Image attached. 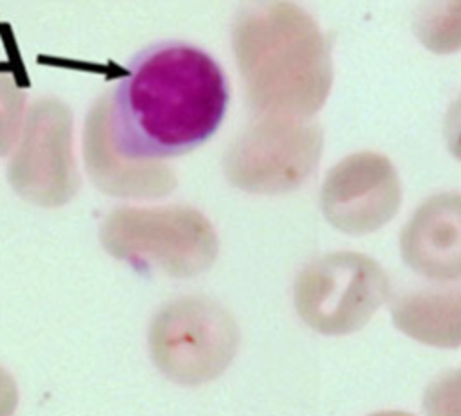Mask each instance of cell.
Returning a JSON list of instances; mask_svg holds the SVG:
<instances>
[{
	"mask_svg": "<svg viewBox=\"0 0 461 416\" xmlns=\"http://www.w3.org/2000/svg\"><path fill=\"white\" fill-rule=\"evenodd\" d=\"M229 106L220 65L184 41L139 50L108 95L110 139L124 158H160L207 142Z\"/></svg>",
	"mask_w": 461,
	"mask_h": 416,
	"instance_id": "6da1fadb",
	"label": "cell"
},
{
	"mask_svg": "<svg viewBox=\"0 0 461 416\" xmlns=\"http://www.w3.org/2000/svg\"><path fill=\"white\" fill-rule=\"evenodd\" d=\"M232 47L258 115L310 119L326 103L333 81L330 43L304 9L288 2L245 7Z\"/></svg>",
	"mask_w": 461,
	"mask_h": 416,
	"instance_id": "7a4b0ae2",
	"label": "cell"
},
{
	"mask_svg": "<svg viewBox=\"0 0 461 416\" xmlns=\"http://www.w3.org/2000/svg\"><path fill=\"white\" fill-rule=\"evenodd\" d=\"M101 241L112 256L173 277L207 270L218 254L212 225L191 207H121L104 220Z\"/></svg>",
	"mask_w": 461,
	"mask_h": 416,
	"instance_id": "3957f363",
	"label": "cell"
},
{
	"mask_svg": "<svg viewBox=\"0 0 461 416\" xmlns=\"http://www.w3.org/2000/svg\"><path fill=\"white\" fill-rule=\"evenodd\" d=\"M234 317L218 303L191 295L167 303L149 326L155 366L173 382L200 385L218 378L238 351Z\"/></svg>",
	"mask_w": 461,
	"mask_h": 416,
	"instance_id": "277c9868",
	"label": "cell"
},
{
	"mask_svg": "<svg viewBox=\"0 0 461 416\" xmlns=\"http://www.w3.org/2000/svg\"><path fill=\"white\" fill-rule=\"evenodd\" d=\"M389 297L384 268L360 252H331L310 263L295 279L299 317L322 335H348L369 322Z\"/></svg>",
	"mask_w": 461,
	"mask_h": 416,
	"instance_id": "5b68a950",
	"label": "cell"
},
{
	"mask_svg": "<svg viewBox=\"0 0 461 416\" xmlns=\"http://www.w3.org/2000/svg\"><path fill=\"white\" fill-rule=\"evenodd\" d=\"M322 142V130L312 117L259 115L229 146L225 175L249 193H286L315 171Z\"/></svg>",
	"mask_w": 461,
	"mask_h": 416,
	"instance_id": "8992f818",
	"label": "cell"
},
{
	"mask_svg": "<svg viewBox=\"0 0 461 416\" xmlns=\"http://www.w3.org/2000/svg\"><path fill=\"white\" fill-rule=\"evenodd\" d=\"M18 194L40 205H61L77 189L70 142V112L56 99L38 101L9 166Z\"/></svg>",
	"mask_w": 461,
	"mask_h": 416,
	"instance_id": "52a82bcc",
	"label": "cell"
},
{
	"mask_svg": "<svg viewBox=\"0 0 461 416\" xmlns=\"http://www.w3.org/2000/svg\"><path fill=\"white\" fill-rule=\"evenodd\" d=\"M402 187L391 160L373 151H360L335 164L321 189L326 220L348 234H367L384 227L396 214Z\"/></svg>",
	"mask_w": 461,
	"mask_h": 416,
	"instance_id": "ba28073f",
	"label": "cell"
},
{
	"mask_svg": "<svg viewBox=\"0 0 461 416\" xmlns=\"http://www.w3.org/2000/svg\"><path fill=\"white\" fill-rule=\"evenodd\" d=\"M403 261L418 274L448 283L461 279V193L427 198L400 236Z\"/></svg>",
	"mask_w": 461,
	"mask_h": 416,
	"instance_id": "9c48e42d",
	"label": "cell"
},
{
	"mask_svg": "<svg viewBox=\"0 0 461 416\" xmlns=\"http://www.w3.org/2000/svg\"><path fill=\"white\" fill-rule=\"evenodd\" d=\"M83 153L94 182L108 194L162 196L175 187L169 167L155 162H130L112 144L108 126V95H103L88 113Z\"/></svg>",
	"mask_w": 461,
	"mask_h": 416,
	"instance_id": "30bf717a",
	"label": "cell"
},
{
	"mask_svg": "<svg viewBox=\"0 0 461 416\" xmlns=\"http://www.w3.org/2000/svg\"><path fill=\"white\" fill-rule=\"evenodd\" d=\"M393 324L407 337L434 348L461 346V279L398 295L391 304Z\"/></svg>",
	"mask_w": 461,
	"mask_h": 416,
	"instance_id": "8fae6325",
	"label": "cell"
},
{
	"mask_svg": "<svg viewBox=\"0 0 461 416\" xmlns=\"http://www.w3.org/2000/svg\"><path fill=\"white\" fill-rule=\"evenodd\" d=\"M414 32L425 49L448 54L461 50V2H436L420 7Z\"/></svg>",
	"mask_w": 461,
	"mask_h": 416,
	"instance_id": "7c38bea8",
	"label": "cell"
},
{
	"mask_svg": "<svg viewBox=\"0 0 461 416\" xmlns=\"http://www.w3.org/2000/svg\"><path fill=\"white\" fill-rule=\"evenodd\" d=\"M425 416H461V369L434 378L423 394Z\"/></svg>",
	"mask_w": 461,
	"mask_h": 416,
	"instance_id": "4fadbf2b",
	"label": "cell"
},
{
	"mask_svg": "<svg viewBox=\"0 0 461 416\" xmlns=\"http://www.w3.org/2000/svg\"><path fill=\"white\" fill-rule=\"evenodd\" d=\"M23 94L13 76L0 72V153H5L18 130Z\"/></svg>",
	"mask_w": 461,
	"mask_h": 416,
	"instance_id": "5bb4252c",
	"label": "cell"
},
{
	"mask_svg": "<svg viewBox=\"0 0 461 416\" xmlns=\"http://www.w3.org/2000/svg\"><path fill=\"white\" fill-rule=\"evenodd\" d=\"M445 140L448 151L461 160V95L452 103L445 117Z\"/></svg>",
	"mask_w": 461,
	"mask_h": 416,
	"instance_id": "9a60e30c",
	"label": "cell"
},
{
	"mask_svg": "<svg viewBox=\"0 0 461 416\" xmlns=\"http://www.w3.org/2000/svg\"><path fill=\"white\" fill-rule=\"evenodd\" d=\"M18 405V389L9 373L0 367V416H13Z\"/></svg>",
	"mask_w": 461,
	"mask_h": 416,
	"instance_id": "2e32d148",
	"label": "cell"
},
{
	"mask_svg": "<svg viewBox=\"0 0 461 416\" xmlns=\"http://www.w3.org/2000/svg\"><path fill=\"white\" fill-rule=\"evenodd\" d=\"M369 416H412V414L403 412V411H382V412H373Z\"/></svg>",
	"mask_w": 461,
	"mask_h": 416,
	"instance_id": "e0dca14e",
	"label": "cell"
}]
</instances>
